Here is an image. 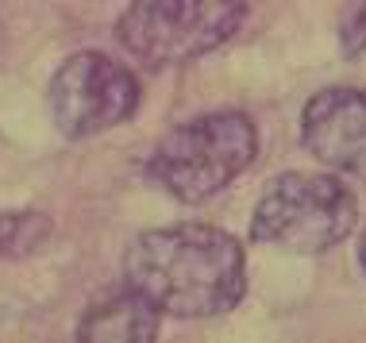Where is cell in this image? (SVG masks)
I'll return each mask as SVG.
<instances>
[{
  "mask_svg": "<svg viewBox=\"0 0 366 343\" xmlns=\"http://www.w3.org/2000/svg\"><path fill=\"white\" fill-rule=\"evenodd\" d=\"M124 282L162 317H224L247 293L243 243L212 224L139 232L124 251Z\"/></svg>",
  "mask_w": 366,
  "mask_h": 343,
  "instance_id": "6da1fadb",
  "label": "cell"
},
{
  "mask_svg": "<svg viewBox=\"0 0 366 343\" xmlns=\"http://www.w3.org/2000/svg\"><path fill=\"white\" fill-rule=\"evenodd\" d=\"M259 154V127L247 112H204L166 131L147 159V174L182 204H201L227 189Z\"/></svg>",
  "mask_w": 366,
  "mask_h": 343,
  "instance_id": "7a4b0ae2",
  "label": "cell"
},
{
  "mask_svg": "<svg viewBox=\"0 0 366 343\" xmlns=\"http://www.w3.org/2000/svg\"><path fill=\"white\" fill-rule=\"evenodd\" d=\"M359 201L335 174H282L251 217V239L293 254H324L355 232Z\"/></svg>",
  "mask_w": 366,
  "mask_h": 343,
  "instance_id": "3957f363",
  "label": "cell"
},
{
  "mask_svg": "<svg viewBox=\"0 0 366 343\" xmlns=\"http://www.w3.org/2000/svg\"><path fill=\"white\" fill-rule=\"evenodd\" d=\"M243 19L247 0H132L116 35L147 66H182L224 46Z\"/></svg>",
  "mask_w": 366,
  "mask_h": 343,
  "instance_id": "277c9868",
  "label": "cell"
},
{
  "mask_svg": "<svg viewBox=\"0 0 366 343\" xmlns=\"http://www.w3.org/2000/svg\"><path fill=\"white\" fill-rule=\"evenodd\" d=\"M139 109V81L120 58L77 51L51 81V116L66 139H89L132 120Z\"/></svg>",
  "mask_w": 366,
  "mask_h": 343,
  "instance_id": "5b68a950",
  "label": "cell"
},
{
  "mask_svg": "<svg viewBox=\"0 0 366 343\" xmlns=\"http://www.w3.org/2000/svg\"><path fill=\"white\" fill-rule=\"evenodd\" d=\"M301 139L324 166L366 182V93L324 89L301 112Z\"/></svg>",
  "mask_w": 366,
  "mask_h": 343,
  "instance_id": "8992f818",
  "label": "cell"
},
{
  "mask_svg": "<svg viewBox=\"0 0 366 343\" xmlns=\"http://www.w3.org/2000/svg\"><path fill=\"white\" fill-rule=\"evenodd\" d=\"M158 317L162 312L124 282V289L89 305L81 324H77V339L81 343H151L158 339Z\"/></svg>",
  "mask_w": 366,
  "mask_h": 343,
  "instance_id": "52a82bcc",
  "label": "cell"
},
{
  "mask_svg": "<svg viewBox=\"0 0 366 343\" xmlns=\"http://www.w3.org/2000/svg\"><path fill=\"white\" fill-rule=\"evenodd\" d=\"M51 235V220L39 212H4L0 217V259H24Z\"/></svg>",
  "mask_w": 366,
  "mask_h": 343,
  "instance_id": "ba28073f",
  "label": "cell"
},
{
  "mask_svg": "<svg viewBox=\"0 0 366 343\" xmlns=\"http://www.w3.org/2000/svg\"><path fill=\"white\" fill-rule=\"evenodd\" d=\"M340 51L359 58L366 51V0H343L340 8Z\"/></svg>",
  "mask_w": 366,
  "mask_h": 343,
  "instance_id": "9c48e42d",
  "label": "cell"
},
{
  "mask_svg": "<svg viewBox=\"0 0 366 343\" xmlns=\"http://www.w3.org/2000/svg\"><path fill=\"white\" fill-rule=\"evenodd\" d=\"M359 262H362V274H366V232H362V243H359Z\"/></svg>",
  "mask_w": 366,
  "mask_h": 343,
  "instance_id": "30bf717a",
  "label": "cell"
}]
</instances>
